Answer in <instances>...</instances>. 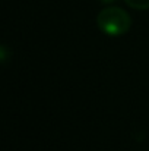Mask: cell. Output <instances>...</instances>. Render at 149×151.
Listing matches in <instances>:
<instances>
[{"label":"cell","mask_w":149,"mask_h":151,"mask_svg":"<svg viewBox=\"0 0 149 151\" xmlns=\"http://www.w3.org/2000/svg\"><path fill=\"white\" fill-rule=\"evenodd\" d=\"M97 25L98 28L107 35L118 37L126 34L132 27L130 15L117 6H110L102 9L97 16Z\"/></svg>","instance_id":"1"},{"label":"cell","mask_w":149,"mask_h":151,"mask_svg":"<svg viewBox=\"0 0 149 151\" xmlns=\"http://www.w3.org/2000/svg\"><path fill=\"white\" fill-rule=\"evenodd\" d=\"M127 6L136 10H146L149 9V0H124Z\"/></svg>","instance_id":"2"},{"label":"cell","mask_w":149,"mask_h":151,"mask_svg":"<svg viewBox=\"0 0 149 151\" xmlns=\"http://www.w3.org/2000/svg\"><path fill=\"white\" fill-rule=\"evenodd\" d=\"M101 1H102V3H113L114 0H101Z\"/></svg>","instance_id":"3"}]
</instances>
